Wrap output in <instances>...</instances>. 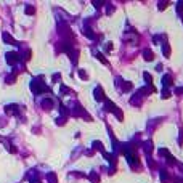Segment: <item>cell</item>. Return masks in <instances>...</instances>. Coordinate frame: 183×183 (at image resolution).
<instances>
[{"mask_svg":"<svg viewBox=\"0 0 183 183\" xmlns=\"http://www.w3.org/2000/svg\"><path fill=\"white\" fill-rule=\"evenodd\" d=\"M5 58H7V63H8V64H11V66H15V64L19 61V55L15 53V51H8V53L5 55Z\"/></svg>","mask_w":183,"mask_h":183,"instance_id":"obj_1","label":"cell"},{"mask_svg":"<svg viewBox=\"0 0 183 183\" xmlns=\"http://www.w3.org/2000/svg\"><path fill=\"white\" fill-rule=\"evenodd\" d=\"M3 42H7V43H10V45H18V42L16 40H15V39L13 37H11V35L10 34H3Z\"/></svg>","mask_w":183,"mask_h":183,"instance_id":"obj_2","label":"cell"},{"mask_svg":"<svg viewBox=\"0 0 183 183\" xmlns=\"http://www.w3.org/2000/svg\"><path fill=\"white\" fill-rule=\"evenodd\" d=\"M5 111H7V114H16L18 106L16 105H8V106H5Z\"/></svg>","mask_w":183,"mask_h":183,"instance_id":"obj_3","label":"cell"},{"mask_svg":"<svg viewBox=\"0 0 183 183\" xmlns=\"http://www.w3.org/2000/svg\"><path fill=\"white\" fill-rule=\"evenodd\" d=\"M15 81H16V75H15V74H8V75H7V79H5L7 83H13Z\"/></svg>","mask_w":183,"mask_h":183,"instance_id":"obj_4","label":"cell"},{"mask_svg":"<svg viewBox=\"0 0 183 183\" xmlns=\"http://www.w3.org/2000/svg\"><path fill=\"white\" fill-rule=\"evenodd\" d=\"M48 182H50V183H56V178H55V175H53V173H50V175H48Z\"/></svg>","mask_w":183,"mask_h":183,"instance_id":"obj_5","label":"cell"},{"mask_svg":"<svg viewBox=\"0 0 183 183\" xmlns=\"http://www.w3.org/2000/svg\"><path fill=\"white\" fill-rule=\"evenodd\" d=\"M26 13H27V15H32V13H34V8H32V7H27V8H26Z\"/></svg>","mask_w":183,"mask_h":183,"instance_id":"obj_6","label":"cell"}]
</instances>
